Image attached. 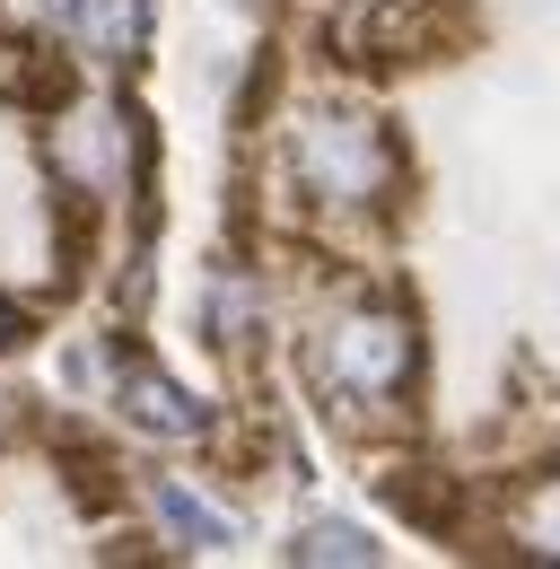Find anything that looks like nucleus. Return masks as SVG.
<instances>
[{
  "label": "nucleus",
  "mask_w": 560,
  "mask_h": 569,
  "mask_svg": "<svg viewBox=\"0 0 560 569\" xmlns=\"http://www.w3.org/2000/svg\"><path fill=\"white\" fill-rule=\"evenodd\" d=\"M289 167H298V184H307L316 202H333V211H368V202H403V193H412L403 141H394L377 114H350V106L307 114Z\"/></svg>",
  "instance_id": "f257e3e1"
},
{
  "label": "nucleus",
  "mask_w": 560,
  "mask_h": 569,
  "mask_svg": "<svg viewBox=\"0 0 560 569\" xmlns=\"http://www.w3.org/2000/svg\"><path fill=\"white\" fill-rule=\"evenodd\" d=\"M420 377V333L403 307H350L324 333V403H394Z\"/></svg>",
  "instance_id": "f03ea898"
},
{
  "label": "nucleus",
  "mask_w": 560,
  "mask_h": 569,
  "mask_svg": "<svg viewBox=\"0 0 560 569\" xmlns=\"http://www.w3.org/2000/svg\"><path fill=\"white\" fill-rule=\"evenodd\" d=\"M106 359H114V395H123V412H132L140 429H158V438H202V429H210L202 403H193L176 377H158L123 333H114V351H106Z\"/></svg>",
  "instance_id": "7ed1b4c3"
},
{
  "label": "nucleus",
  "mask_w": 560,
  "mask_h": 569,
  "mask_svg": "<svg viewBox=\"0 0 560 569\" xmlns=\"http://www.w3.org/2000/svg\"><path fill=\"white\" fill-rule=\"evenodd\" d=\"M44 438H53V456H62V491L79 499L88 517H114L123 491H132V482H123V456H114L106 438H88L79 421H53Z\"/></svg>",
  "instance_id": "20e7f679"
},
{
  "label": "nucleus",
  "mask_w": 560,
  "mask_h": 569,
  "mask_svg": "<svg viewBox=\"0 0 560 569\" xmlns=\"http://www.w3.org/2000/svg\"><path fill=\"white\" fill-rule=\"evenodd\" d=\"M0 97H9L18 114H70V97H79V62L53 53V44H9V62H0Z\"/></svg>",
  "instance_id": "39448f33"
},
{
  "label": "nucleus",
  "mask_w": 560,
  "mask_h": 569,
  "mask_svg": "<svg viewBox=\"0 0 560 569\" xmlns=\"http://www.w3.org/2000/svg\"><path fill=\"white\" fill-rule=\"evenodd\" d=\"M97 237H106L97 184H53V263H62V289H79L97 272Z\"/></svg>",
  "instance_id": "423d86ee"
},
{
  "label": "nucleus",
  "mask_w": 560,
  "mask_h": 569,
  "mask_svg": "<svg viewBox=\"0 0 560 569\" xmlns=\"http://www.w3.org/2000/svg\"><path fill=\"white\" fill-rule=\"evenodd\" d=\"M70 36L106 62H140V36H149V0H70Z\"/></svg>",
  "instance_id": "0eeeda50"
},
{
  "label": "nucleus",
  "mask_w": 560,
  "mask_h": 569,
  "mask_svg": "<svg viewBox=\"0 0 560 569\" xmlns=\"http://www.w3.org/2000/svg\"><path fill=\"white\" fill-rule=\"evenodd\" d=\"M149 499H158V517H167V535H176L184 552H219V543H228V517H219V508H202L184 482H158Z\"/></svg>",
  "instance_id": "6e6552de"
},
{
  "label": "nucleus",
  "mask_w": 560,
  "mask_h": 569,
  "mask_svg": "<svg viewBox=\"0 0 560 569\" xmlns=\"http://www.w3.org/2000/svg\"><path fill=\"white\" fill-rule=\"evenodd\" d=\"M289 561H377V543L359 526H342V517H316V526H298Z\"/></svg>",
  "instance_id": "1a4fd4ad"
},
{
  "label": "nucleus",
  "mask_w": 560,
  "mask_h": 569,
  "mask_svg": "<svg viewBox=\"0 0 560 569\" xmlns=\"http://www.w3.org/2000/svg\"><path fill=\"white\" fill-rule=\"evenodd\" d=\"M27 342H36V316H27V307H9V298H0V351H27Z\"/></svg>",
  "instance_id": "9d476101"
}]
</instances>
